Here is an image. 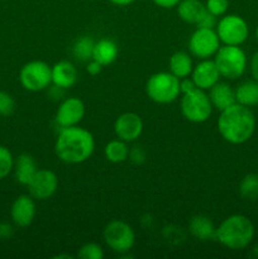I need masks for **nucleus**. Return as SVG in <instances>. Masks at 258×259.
Instances as JSON below:
<instances>
[{
  "label": "nucleus",
  "instance_id": "obj_37",
  "mask_svg": "<svg viewBox=\"0 0 258 259\" xmlns=\"http://www.w3.org/2000/svg\"><path fill=\"white\" fill-rule=\"evenodd\" d=\"M250 72H252L253 78L258 81V51L253 55L252 60H250Z\"/></svg>",
  "mask_w": 258,
  "mask_h": 259
},
{
  "label": "nucleus",
  "instance_id": "obj_18",
  "mask_svg": "<svg viewBox=\"0 0 258 259\" xmlns=\"http://www.w3.org/2000/svg\"><path fill=\"white\" fill-rule=\"evenodd\" d=\"M13 171H14L15 181L19 185L27 186L32 181L34 175L37 174L38 167L34 158L30 154L23 153L20 156H18V158L14 161V168H13Z\"/></svg>",
  "mask_w": 258,
  "mask_h": 259
},
{
  "label": "nucleus",
  "instance_id": "obj_7",
  "mask_svg": "<svg viewBox=\"0 0 258 259\" xmlns=\"http://www.w3.org/2000/svg\"><path fill=\"white\" fill-rule=\"evenodd\" d=\"M19 82L32 93L46 90L52 83V67L45 61H30L20 68Z\"/></svg>",
  "mask_w": 258,
  "mask_h": 259
},
{
  "label": "nucleus",
  "instance_id": "obj_6",
  "mask_svg": "<svg viewBox=\"0 0 258 259\" xmlns=\"http://www.w3.org/2000/svg\"><path fill=\"white\" fill-rule=\"evenodd\" d=\"M212 105L209 95L201 89H195L184 94L181 98V113L186 120L191 123H204L212 113Z\"/></svg>",
  "mask_w": 258,
  "mask_h": 259
},
{
  "label": "nucleus",
  "instance_id": "obj_17",
  "mask_svg": "<svg viewBox=\"0 0 258 259\" xmlns=\"http://www.w3.org/2000/svg\"><path fill=\"white\" fill-rule=\"evenodd\" d=\"M78 73L70 61H60L52 66V83L63 89H70L77 82Z\"/></svg>",
  "mask_w": 258,
  "mask_h": 259
},
{
  "label": "nucleus",
  "instance_id": "obj_39",
  "mask_svg": "<svg viewBox=\"0 0 258 259\" xmlns=\"http://www.w3.org/2000/svg\"><path fill=\"white\" fill-rule=\"evenodd\" d=\"M255 39H257L258 42V25H257V29H255Z\"/></svg>",
  "mask_w": 258,
  "mask_h": 259
},
{
  "label": "nucleus",
  "instance_id": "obj_8",
  "mask_svg": "<svg viewBox=\"0 0 258 259\" xmlns=\"http://www.w3.org/2000/svg\"><path fill=\"white\" fill-rule=\"evenodd\" d=\"M103 237L106 245L119 254L128 253L136 244V233L133 228L123 220H113L106 224Z\"/></svg>",
  "mask_w": 258,
  "mask_h": 259
},
{
  "label": "nucleus",
  "instance_id": "obj_14",
  "mask_svg": "<svg viewBox=\"0 0 258 259\" xmlns=\"http://www.w3.org/2000/svg\"><path fill=\"white\" fill-rule=\"evenodd\" d=\"M37 214L35 200L28 195H20L13 201L10 207V219L18 228H27L34 220Z\"/></svg>",
  "mask_w": 258,
  "mask_h": 259
},
{
  "label": "nucleus",
  "instance_id": "obj_30",
  "mask_svg": "<svg viewBox=\"0 0 258 259\" xmlns=\"http://www.w3.org/2000/svg\"><path fill=\"white\" fill-rule=\"evenodd\" d=\"M205 8L215 17H223L229 8V0H206Z\"/></svg>",
  "mask_w": 258,
  "mask_h": 259
},
{
  "label": "nucleus",
  "instance_id": "obj_4",
  "mask_svg": "<svg viewBox=\"0 0 258 259\" xmlns=\"http://www.w3.org/2000/svg\"><path fill=\"white\" fill-rule=\"evenodd\" d=\"M214 62L220 76L227 80L242 77L247 68V55L240 46H220L214 56Z\"/></svg>",
  "mask_w": 258,
  "mask_h": 259
},
{
  "label": "nucleus",
  "instance_id": "obj_31",
  "mask_svg": "<svg viewBox=\"0 0 258 259\" xmlns=\"http://www.w3.org/2000/svg\"><path fill=\"white\" fill-rule=\"evenodd\" d=\"M217 17L212 15L209 10L205 8L204 10L201 12V14L199 15V18L195 22V25L196 28H215L217 27Z\"/></svg>",
  "mask_w": 258,
  "mask_h": 259
},
{
  "label": "nucleus",
  "instance_id": "obj_23",
  "mask_svg": "<svg viewBox=\"0 0 258 259\" xmlns=\"http://www.w3.org/2000/svg\"><path fill=\"white\" fill-rule=\"evenodd\" d=\"M176 8L180 19L189 24H195L199 15L205 9V4L200 0H181Z\"/></svg>",
  "mask_w": 258,
  "mask_h": 259
},
{
  "label": "nucleus",
  "instance_id": "obj_25",
  "mask_svg": "<svg viewBox=\"0 0 258 259\" xmlns=\"http://www.w3.org/2000/svg\"><path fill=\"white\" fill-rule=\"evenodd\" d=\"M94 46H95V42L93 38L88 37V35L77 38L72 46L73 57L81 62H89L90 60H93Z\"/></svg>",
  "mask_w": 258,
  "mask_h": 259
},
{
  "label": "nucleus",
  "instance_id": "obj_32",
  "mask_svg": "<svg viewBox=\"0 0 258 259\" xmlns=\"http://www.w3.org/2000/svg\"><path fill=\"white\" fill-rule=\"evenodd\" d=\"M129 159L136 164H142L146 161V152L141 147H134L133 149H129Z\"/></svg>",
  "mask_w": 258,
  "mask_h": 259
},
{
  "label": "nucleus",
  "instance_id": "obj_2",
  "mask_svg": "<svg viewBox=\"0 0 258 259\" xmlns=\"http://www.w3.org/2000/svg\"><path fill=\"white\" fill-rule=\"evenodd\" d=\"M255 131V118L250 108L235 103L220 111L218 132L230 144H243L252 138Z\"/></svg>",
  "mask_w": 258,
  "mask_h": 259
},
{
  "label": "nucleus",
  "instance_id": "obj_33",
  "mask_svg": "<svg viewBox=\"0 0 258 259\" xmlns=\"http://www.w3.org/2000/svg\"><path fill=\"white\" fill-rule=\"evenodd\" d=\"M196 88V85H195L194 80L191 78V76H187V77H184L180 80V90H181V94L184 95V94H187L190 93V91L195 90Z\"/></svg>",
  "mask_w": 258,
  "mask_h": 259
},
{
  "label": "nucleus",
  "instance_id": "obj_19",
  "mask_svg": "<svg viewBox=\"0 0 258 259\" xmlns=\"http://www.w3.org/2000/svg\"><path fill=\"white\" fill-rule=\"evenodd\" d=\"M119 48L114 40L103 38L95 42L93 51V60L100 63L101 66H109L118 58Z\"/></svg>",
  "mask_w": 258,
  "mask_h": 259
},
{
  "label": "nucleus",
  "instance_id": "obj_9",
  "mask_svg": "<svg viewBox=\"0 0 258 259\" xmlns=\"http://www.w3.org/2000/svg\"><path fill=\"white\" fill-rule=\"evenodd\" d=\"M215 30L220 42L229 46H242L249 34L247 22L235 14L223 15L220 20H218Z\"/></svg>",
  "mask_w": 258,
  "mask_h": 259
},
{
  "label": "nucleus",
  "instance_id": "obj_21",
  "mask_svg": "<svg viewBox=\"0 0 258 259\" xmlns=\"http://www.w3.org/2000/svg\"><path fill=\"white\" fill-rule=\"evenodd\" d=\"M169 72L176 76L177 78H184L187 76H191L192 70H194V63H192L191 55L184 51L175 52L169 57L168 61Z\"/></svg>",
  "mask_w": 258,
  "mask_h": 259
},
{
  "label": "nucleus",
  "instance_id": "obj_11",
  "mask_svg": "<svg viewBox=\"0 0 258 259\" xmlns=\"http://www.w3.org/2000/svg\"><path fill=\"white\" fill-rule=\"evenodd\" d=\"M27 187L35 201H45L51 199L58 190V177L51 169H38Z\"/></svg>",
  "mask_w": 258,
  "mask_h": 259
},
{
  "label": "nucleus",
  "instance_id": "obj_12",
  "mask_svg": "<svg viewBox=\"0 0 258 259\" xmlns=\"http://www.w3.org/2000/svg\"><path fill=\"white\" fill-rule=\"evenodd\" d=\"M143 128L144 124L141 116L132 111L119 115L114 123V133L116 138L126 143H132L139 139V137L143 133Z\"/></svg>",
  "mask_w": 258,
  "mask_h": 259
},
{
  "label": "nucleus",
  "instance_id": "obj_26",
  "mask_svg": "<svg viewBox=\"0 0 258 259\" xmlns=\"http://www.w3.org/2000/svg\"><path fill=\"white\" fill-rule=\"evenodd\" d=\"M239 194L243 199L254 201L258 199V175H245L239 182Z\"/></svg>",
  "mask_w": 258,
  "mask_h": 259
},
{
  "label": "nucleus",
  "instance_id": "obj_34",
  "mask_svg": "<svg viewBox=\"0 0 258 259\" xmlns=\"http://www.w3.org/2000/svg\"><path fill=\"white\" fill-rule=\"evenodd\" d=\"M14 234V228L8 223H0V240H8Z\"/></svg>",
  "mask_w": 258,
  "mask_h": 259
},
{
  "label": "nucleus",
  "instance_id": "obj_16",
  "mask_svg": "<svg viewBox=\"0 0 258 259\" xmlns=\"http://www.w3.org/2000/svg\"><path fill=\"white\" fill-rule=\"evenodd\" d=\"M207 95H209L212 108L219 111L225 110L237 103L234 89L229 83L222 82V81H218L212 88H210Z\"/></svg>",
  "mask_w": 258,
  "mask_h": 259
},
{
  "label": "nucleus",
  "instance_id": "obj_10",
  "mask_svg": "<svg viewBox=\"0 0 258 259\" xmlns=\"http://www.w3.org/2000/svg\"><path fill=\"white\" fill-rule=\"evenodd\" d=\"M220 39L214 28H196L189 39V51L199 60L214 57L220 48Z\"/></svg>",
  "mask_w": 258,
  "mask_h": 259
},
{
  "label": "nucleus",
  "instance_id": "obj_5",
  "mask_svg": "<svg viewBox=\"0 0 258 259\" xmlns=\"http://www.w3.org/2000/svg\"><path fill=\"white\" fill-rule=\"evenodd\" d=\"M147 96L157 104H171L177 100L181 94L180 90V78L171 72L153 73L147 80L146 83Z\"/></svg>",
  "mask_w": 258,
  "mask_h": 259
},
{
  "label": "nucleus",
  "instance_id": "obj_38",
  "mask_svg": "<svg viewBox=\"0 0 258 259\" xmlns=\"http://www.w3.org/2000/svg\"><path fill=\"white\" fill-rule=\"evenodd\" d=\"M109 2L114 5H118V7H126V5L133 4L136 0H109Z\"/></svg>",
  "mask_w": 258,
  "mask_h": 259
},
{
  "label": "nucleus",
  "instance_id": "obj_24",
  "mask_svg": "<svg viewBox=\"0 0 258 259\" xmlns=\"http://www.w3.org/2000/svg\"><path fill=\"white\" fill-rule=\"evenodd\" d=\"M104 156L111 163H123L129 157L128 144L119 138L110 141L104 148Z\"/></svg>",
  "mask_w": 258,
  "mask_h": 259
},
{
  "label": "nucleus",
  "instance_id": "obj_1",
  "mask_svg": "<svg viewBox=\"0 0 258 259\" xmlns=\"http://www.w3.org/2000/svg\"><path fill=\"white\" fill-rule=\"evenodd\" d=\"M95 151V139L86 129L78 125L61 128L55 143L56 156L68 164L88 161Z\"/></svg>",
  "mask_w": 258,
  "mask_h": 259
},
{
  "label": "nucleus",
  "instance_id": "obj_20",
  "mask_svg": "<svg viewBox=\"0 0 258 259\" xmlns=\"http://www.w3.org/2000/svg\"><path fill=\"white\" fill-rule=\"evenodd\" d=\"M189 230L192 237L202 240V242L215 239V233H217V228H215L214 223L211 222L210 218L205 217V215H195L190 220Z\"/></svg>",
  "mask_w": 258,
  "mask_h": 259
},
{
  "label": "nucleus",
  "instance_id": "obj_35",
  "mask_svg": "<svg viewBox=\"0 0 258 259\" xmlns=\"http://www.w3.org/2000/svg\"><path fill=\"white\" fill-rule=\"evenodd\" d=\"M103 70V66L100 65L99 62H96L95 60H90L88 62V66H86V71H88L89 75L91 76H96L101 72Z\"/></svg>",
  "mask_w": 258,
  "mask_h": 259
},
{
  "label": "nucleus",
  "instance_id": "obj_3",
  "mask_svg": "<svg viewBox=\"0 0 258 259\" xmlns=\"http://www.w3.org/2000/svg\"><path fill=\"white\" fill-rule=\"evenodd\" d=\"M254 237V225L245 215L234 214L228 217L217 228L215 239L232 250L247 248Z\"/></svg>",
  "mask_w": 258,
  "mask_h": 259
},
{
  "label": "nucleus",
  "instance_id": "obj_36",
  "mask_svg": "<svg viewBox=\"0 0 258 259\" xmlns=\"http://www.w3.org/2000/svg\"><path fill=\"white\" fill-rule=\"evenodd\" d=\"M152 2L162 9H172V8H176L181 0H152Z\"/></svg>",
  "mask_w": 258,
  "mask_h": 259
},
{
  "label": "nucleus",
  "instance_id": "obj_28",
  "mask_svg": "<svg viewBox=\"0 0 258 259\" xmlns=\"http://www.w3.org/2000/svg\"><path fill=\"white\" fill-rule=\"evenodd\" d=\"M77 257L80 259H103L104 250L96 243H86L78 249Z\"/></svg>",
  "mask_w": 258,
  "mask_h": 259
},
{
  "label": "nucleus",
  "instance_id": "obj_13",
  "mask_svg": "<svg viewBox=\"0 0 258 259\" xmlns=\"http://www.w3.org/2000/svg\"><path fill=\"white\" fill-rule=\"evenodd\" d=\"M85 116V105L78 98H67L60 104L56 113V123L60 128L78 125Z\"/></svg>",
  "mask_w": 258,
  "mask_h": 259
},
{
  "label": "nucleus",
  "instance_id": "obj_27",
  "mask_svg": "<svg viewBox=\"0 0 258 259\" xmlns=\"http://www.w3.org/2000/svg\"><path fill=\"white\" fill-rule=\"evenodd\" d=\"M14 157L12 152L4 146H0V180L9 176L14 168Z\"/></svg>",
  "mask_w": 258,
  "mask_h": 259
},
{
  "label": "nucleus",
  "instance_id": "obj_22",
  "mask_svg": "<svg viewBox=\"0 0 258 259\" xmlns=\"http://www.w3.org/2000/svg\"><path fill=\"white\" fill-rule=\"evenodd\" d=\"M235 100L247 108L258 105V81H244L235 89Z\"/></svg>",
  "mask_w": 258,
  "mask_h": 259
},
{
  "label": "nucleus",
  "instance_id": "obj_29",
  "mask_svg": "<svg viewBox=\"0 0 258 259\" xmlns=\"http://www.w3.org/2000/svg\"><path fill=\"white\" fill-rule=\"evenodd\" d=\"M15 110V100L10 94L0 91V115L9 116Z\"/></svg>",
  "mask_w": 258,
  "mask_h": 259
},
{
  "label": "nucleus",
  "instance_id": "obj_15",
  "mask_svg": "<svg viewBox=\"0 0 258 259\" xmlns=\"http://www.w3.org/2000/svg\"><path fill=\"white\" fill-rule=\"evenodd\" d=\"M220 77L222 76L214 60H210V58L200 60V62L194 66V70L191 72V78L194 80L196 88L205 91L209 90L218 81H220Z\"/></svg>",
  "mask_w": 258,
  "mask_h": 259
}]
</instances>
